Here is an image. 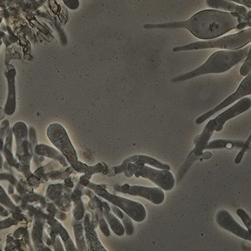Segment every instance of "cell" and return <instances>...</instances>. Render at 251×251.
Returning <instances> with one entry per match:
<instances>
[{"mask_svg": "<svg viewBox=\"0 0 251 251\" xmlns=\"http://www.w3.org/2000/svg\"><path fill=\"white\" fill-rule=\"evenodd\" d=\"M251 135H250L248 139L246 141V145H245V147L243 149L241 150L240 151L239 153L237 154V157H236V159H235V164H238L242 162V159H243V157H244L245 154H246V152L250 149V144H251Z\"/></svg>", "mask_w": 251, "mask_h": 251, "instance_id": "34", "label": "cell"}, {"mask_svg": "<svg viewBox=\"0 0 251 251\" xmlns=\"http://www.w3.org/2000/svg\"><path fill=\"white\" fill-rule=\"evenodd\" d=\"M216 220L219 226H221L224 229L227 230L240 238L251 242L250 232L238 224L229 211L225 209L220 210L216 214Z\"/></svg>", "mask_w": 251, "mask_h": 251, "instance_id": "9", "label": "cell"}, {"mask_svg": "<svg viewBox=\"0 0 251 251\" xmlns=\"http://www.w3.org/2000/svg\"><path fill=\"white\" fill-rule=\"evenodd\" d=\"M12 132L17 142L16 156L19 161V171L28 179L33 176L30 171V162L33 156L29 149L28 128L24 122L19 121L15 124Z\"/></svg>", "mask_w": 251, "mask_h": 251, "instance_id": "5", "label": "cell"}, {"mask_svg": "<svg viewBox=\"0 0 251 251\" xmlns=\"http://www.w3.org/2000/svg\"><path fill=\"white\" fill-rule=\"evenodd\" d=\"M250 47L251 46L247 45L238 50H218L213 53L209 57L208 59L198 69L173 77L171 80V82L177 83L206 74H223L247 58L249 52Z\"/></svg>", "mask_w": 251, "mask_h": 251, "instance_id": "2", "label": "cell"}, {"mask_svg": "<svg viewBox=\"0 0 251 251\" xmlns=\"http://www.w3.org/2000/svg\"><path fill=\"white\" fill-rule=\"evenodd\" d=\"M85 186L78 184L74 192L72 193V201L74 202V219L76 221H82L85 214V207L81 196L83 195Z\"/></svg>", "mask_w": 251, "mask_h": 251, "instance_id": "21", "label": "cell"}, {"mask_svg": "<svg viewBox=\"0 0 251 251\" xmlns=\"http://www.w3.org/2000/svg\"><path fill=\"white\" fill-rule=\"evenodd\" d=\"M246 145V141H240V140H225L217 139L209 142L205 150H216V149H243Z\"/></svg>", "mask_w": 251, "mask_h": 251, "instance_id": "24", "label": "cell"}, {"mask_svg": "<svg viewBox=\"0 0 251 251\" xmlns=\"http://www.w3.org/2000/svg\"><path fill=\"white\" fill-rule=\"evenodd\" d=\"M1 22H2V18H0V24H1Z\"/></svg>", "mask_w": 251, "mask_h": 251, "instance_id": "44", "label": "cell"}, {"mask_svg": "<svg viewBox=\"0 0 251 251\" xmlns=\"http://www.w3.org/2000/svg\"><path fill=\"white\" fill-rule=\"evenodd\" d=\"M9 129V121L5 120L0 126V169H2V164H3L2 151H3V147H4L5 138H6V136H7Z\"/></svg>", "mask_w": 251, "mask_h": 251, "instance_id": "29", "label": "cell"}, {"mask_svg": "<svg viewBox=\"0 0 251 251\" xmlns=\"http://www.w3.org/2000/svg\"><path fill=\"white\" fill-rule=\"evenodd\" d=\"M206 3L209 7L213 9L223 10L224 12L230 13H237L238 15V22H247L251 25V20L248 17V10L242 5L237 4L229 0H206Z\"/></svg>", "mask_w": 251, "mask_h": 251, "instance_id": "12", "label": "cell"}, {"mask_svg": "<svg viewBox=\"0 0 251 251\" xmlns=\"http://www.w3.org/2000/svg\"><path fill=\"white\" fill-rule=\"evenodd\" d=\"M250 73H251V45L250 47L249 52L246 58L244 64H242V68L240 69L241 76H247Z\"/></svg>", "mask_w": 251, "mask_h": 251, "instance_id": "32", "label": "cell"}, {"mask_svg": "<svg viewBox=\"0 0 251 251\" xmlns=\"http://www.w3.org/2000/svg\"><path fill=\"white\" fill-rule=\"evenodd\" d=\"M0 216H2V217H7V216H9V211L6 210L1 205H0Z\"/></svg>", "mask_w": 251, "mask_h": 251, "instance_id": "40", "label": "cell"}, {"mask_svg": "<svg viewBox=\"0 0 251 251\" xmlns=\"http://www.w3.org/2000/svg\"><path fill=\"white\" fill-rule=\"evenodd\" d=\"M2 42L5 43V45L7 46V47L12 43V40H11V38H10L9 36L7 35L6 33H5V35L2 37Z\"/></svg>", "mask_w": 251, "mask_h": 251, "instance_id": "41", "label": "cell"}, {"mask_svg": "<svg viewBox=\"0 0 251 251\" xmlns=\"http://www.w3.org/2000/svg\"><path fill=\"white\" fill-rule=\"evenodd\" d=\"M76 173H81L87 178L88 180H90L94 174H98L101 173L103 175H107L109 169L107 164L104 162H100L99 164H95L94 166H89L87 164H84L82 162L80 161L78 165L75 169Z\"/></svg>", "mask_w": 251, "mask_h": 251, "instance_id": "23", "label": "cell"}, {"mask_svg": "<svg viewBox=\"0 0 251 251\" xmlns=\"http://www.w3.org/2000/svg\"><path fill=\"white\" fill-rule=\"evenodd\" d=\"M84 231L87 244L88 251H107L101 244L100 238L95 232L96 226L91 222V217L89 212L85 214L83 219Z\"/></svg>", "mask_w": 251, "mask_h": 251, "instance_id": "16", "label": "cell"}, {"mask_svg": "<svg viewBox=\"0 0 251 251\" xmlns=\"http://www.w3.org/2000/svg\"><path fill=\"white\" fill-rule=\"evenodd\" d=\"M84 194L90 199V201L87 205L88 207L93 209L97 213L98 218H99V227L101 232L103 233L105 237H110L111 232H110L109 227L102 214V199L89 188L84 190Z\"/></svg>", "mask_w": 251, "mask_h": 251, "instance_id": "15", "label": "cell"}, {"mask_svg": "<svg viewBox=\"0 0 251 251\" xmlns=\"http://www.w3.org/2000/svg\"><path fill=\"white\" fill-rule=\"evenodd\" d=\"M114 190L117 193L126 194L131 196L142 197L155 205L163 203L165 199L164 190L159 187H146L139 185H129L128 184H116Z\"/></svg>", "mask_w": 251, "mask_h": 251, "instance_id": "7", "label": "cell"}, {"mask_svg": "<svg viewBox=\"0 0 251 251\" xmlns=\"http://www.w3.org/2000/svg\"><path fill=\"white\" fill-rule=\"evenodd\" d=\"M35 153L40 156L48 157L49 159H54L59 162L60 165L64 168H68L69 164L66 158L59 151H57L53 147L48 145L38 144L35 147Z\"/></svg>", "mask_w": 251, "mask_h": 251, "instance_id": "20", "label": "cell"}, {"mask_svg": "<svg viewBox=\"0 0 251 251\" xmlns=\"http://www.w3.org/2000/svg\"><path fill=\"white\" fill-rule=\"evenodd\" d=\"M237 216H239L242 222L244 224L245 226L247 227V231L250 232L251 235V219L248 214L243 210V209L239 208L237 210Z\"/></svg>", "mask_w": 251, "mask_h": 251, "instance_id": "33", "label": "cell"}, {"mask_svg": "<svg viewBox=\"0 0 251 251\" xmlns=\"http://www.w3.org/2000/svg\"><path fill=\"white\" fill-rule=\"evenodd\" d=\"M251 95V73H250L247 76H245L242 83L240 84L237 90L232 95L226 98L223 102H221L217 107H215L211 111H209V112H206L202 116H199V118L197 119L196 121H195V123L197 125H201V124L203 123L204 121H206L207 119L213 116L214 114L220 112V111L232 104L237 100H241L242 98L247 97V95Z\"/></svg>", "mask_w": 251, "mask_h": 251, "instance_id": "8", "label": "cell"}, {"mask_svg": "<svg viewBox=\"0 0 251 251\" xmlns=\"http://www.w3.org/2000/svg\"><path fill=\"white\" fill-rule=\"evenodd\" d=\"M12 141H13V132L12 128H10L5 138L4 147L2 151V154L6 158V161L10 166L16 168L17 171L20 170L19 161L13 156L12 154Z\"/></svg>", "mask_w": 251, "mask_h": 251, "instance_id": "25", "label": "cell"}, {"mask_svg": "<svg viewBox=\"0 0 251 251\" xmlns=\"http://www.w3.org/2000/svg\"><path fill=\"white\" fill-rule=\"evenodd\" d=\"M47 222L50 227H48V232L50 235L51 242H54L57 236L61 237L62 241L64 242L65 250L68 251H78L77 247H75L73 240L69 236V232L62 226L59 221L55 220V217L50 216L49 214L47 215Z\"/></svg>", "mask_w": 251, "mask_h": 251, "instance_id": "13", "label": "cell"}, {"mask_svg": "<svg viewBox=\"0 0 251 251\" xmlns=\"http://www.w3.org/2000/svg\"><path fill=\"white\" fill-rule=\"evenodd\" d=\"M52 247H54L55 251H64V247L62 246L61 242H60V238L58 236L53 242Z\"/></svg>", "mask_w": 251, "mask_h": 251, "instance_id": "39", "label": "cell"}, {"mask_svg": "<svg viewBox=\"0 0 251 251\" xmlns=\"http://www.w3.org/2000/svg\"><path fill=\"white\" fill-rule=\"evenodd\" d=\"M47 210H48V214L50 216L55 217V218L60 220V221H65L67 218L66 214L64 213V211H61L60 209L57 208L54 203H47Z\"/></svg>", "mask_w": 251, "mask_h": 251, "instance_id": "31", "label": "cell"}, {"mask_svg": "<svg viewBox=\"0 0 251 251\" xmlns=\"http://www.w3.org/2000/svg\"><path fill=\"white\" fill-rule=\"evenodd\" d=\"M75 172L74 168L72 166H69L67 168L66 170H55L49 172V173H45L44 178H43V182L48 181V179H52V180H59V179H66L69 177V176L73 174Z\"/></svg>", "mask_w": 251, "mask_h": 251, "instance_id": "28", "label": "cell"}, {"mask_svg": "<svg viewBox=\"0 0 251 251\" xmlns=\"http://www.w3.org/2000/svg\"><path fill=\"white\" fill-rule=\"evenodd\" d=\"M47 221V215L43 211H38L36 214L35 221L33 225L32 238L36 250L38 251H50L43 243V228Z\"/></svg>", "mask_w": 251, "mask_h": 251, "instance_id": "17", "label": "cell"}, {"mask_svg": "<svg viewBox=\"0 0 251 251\" xmlns=\"http://www.w3.org/2000/svg\"><path fill=\"white\" fill-rule=\"evenodd\" d=\"M229 1H232L237 4L242 5L245 7H248L251 9V0H229Z\"/></svg>", "mask_w": 251, "mask_h": 251, "instance_id": "38", "label": "cell"}, {"mask_svg": "<svg viewBox=\"0 0 251 251\" xmlns=\"http://www.w3.org/2000/svg\"><path fill=\"white\" fill-rule=\"evenodd\" d=\"M5 76L7 78V99L4 107V113L7 116H12L16 112L17 107V92H16V75L17 71L12 64L7 66V70L4 73Z\"/></svg>", "mask_w": 251, "mask_h": 251, "instance_id": "14", "label": "cell"}, {"mask_svg": "<svg viewBox=\"0 0 251 251\" xmlns=\"http://www.w3.org/2000/svg\"><path fill=\"white\" fill-rule=\"evenodd\" d=\"M251 43V28L240 31L235 34L225 36L212 40L201 41L173 48L174 52L186 50H202L217 48L221 50H234L244 48Z\"/></svg>", "mask_w": 251, "mask_h": 251, "instance_id": "4", "label": "cell"}, {"mask_svg": "<svg viewBox=\"0 0 251 251\" xmlns=\"http://www.w3.org/2000/svg\"><path fill=\"white\" fill-rule=\"evenodd\" d=\"M0 204H2V206L7 207L13 214L18 212V210H17L18 207L13 203L12 199H10L9 196L6 194L5 190L1 187V185H0Z\"/></svg>", "mask_w": 251, "mask_h": 251, "instance_id": "30", "label": "cell"}, {"mask_svg": "<svg viewBox=\"0 0 251 251\" xmlns=\"http://www.w3.org/2000/svg\"><path fill=\"white\" fill-rule=\"evenodd\" d=\"M64 185H66L67 187L70 188V189H73V188L74 187V182L72 181L71 178H66Z\"/></svg>", "mask_w": 251, "mask_h": 251, "instance_id": "42", "label": "cell"}, {"mask_svg": "<svg viewBox=\"0 0 251 251\" xmlns=\"http://www.w3.org/2000/svg\"><path fill=\"white\" fill-rule=\"evenodd\" d=\"M72 190L65 185H51L47 190V197L61 211L66 212L72 207Z\"/></svg>", "mask_w": 251, "mask_h": 251, "instance_id": "10", "label": "cell"}, {"mask_svg": "<svg viewBox=\"0 0 251 251\" xmlns=\"http://www.w3.org/2000/svg\"><path fill=\"white\" fill-rule=\"evenodd\" d=\"M251 107V100L250 98L244 97L238 100L233 106L226 110L225 112L220 114L217 117L214 119L216 124V132H221L223 129L225 124L231 119L239 116L241 114L247 112Z\"/></svg>", "mask_w": 251, "mask_h": 251, "instance_id": "11", "label": "cell"}, {"mask_svg": "<svg viewBox=\"0 0 251 251\" xmlns=\"http://www.w3.org/2000/svg\"><path fill=\"white\" fill-rule=\"evenodd\" d=\"M47 135L50 142L64 154L70 166L75 170L80 161L66 129L60 124H51L48 128Z\"/></svg>", "mask_w": 251, "mask_h": 251, "instance_id": "6", "label": "cell"}, {"mask_svg": "<svg viewBox=\"0 0 251 251\" xmlns=\"http://www.w3.org/2000/svg\"><path fill=\"white\" fill-rule=\"evenodd\" d=\"M64 4L69 7V9L76 10L80 6V2L78 0H62Z\"/></svg>", "mask_w": 251, "mask_h": 251, "instance_id": "36", "label": "cell"}, {"mask_svg": "<svg viewBox=\"0 0 251 251\" xmlns=\"http://www.w3.org/2000/svg\"><path fill=\"white\" fill-rule=\"evenodd\" d=\"M102 214L109 225L110 228L112 230V232L118 237L124 236L126 233L124 225L121 223L120 219L113 213L111 206L107 201L102 200Z\"/></svg>", "mask_w": 251, "mask_h": 251, "instance_id": "19", "label": "cell"}, {"mask_svg": "<svg viewBox=\"0 0 251 251\" xmlns=\"http://www.w3.org/2000/svg\"><path fill=\"white\" fill-rule=\"evenodd\" d=\"M212 157V154L211 152H203L201 155H198L194 151H191L189 155H188L187 159L185 160V163L183 164L180 170L176 174V183H180V180H182L183 177L185 176V174L187 173L190 167L192 166L193 164L197 160H205V159H211Z\"/></svg>", "mask_w": 251, "mask_h": 251, "instance_id": "22", "label": "cell"}, {"mask_svg": "<svg viewBox=\"0 0 251 251\" xmlns=\"http://www.w3.org/2000/svg\"><path fill=\"white\" fill-rule=\"evenodd\" d=\"M237 17L230 12L217 9L202 10L184 22L162 24H146L145 29L185 28L201 40H212L233 30L238 25Z\"/></svg>", "mask_w": 251, "mask_h": 251, "instance_id": "1", "label": "cell"}, {"mask_svg": "<svg viewBox=\"0 0 251 251\" xmlns=\"http://www.w3.org/2000/svg\"><path fill=\"white\" fill-rule=\"evenodd\" d=\"M0 180H7L9 181L11 184L13 185H16L17 184V180L11 174H7V173H2L0 174Z\"/></svg>", "mask_w": 251, "mask_h": 251, "instance_id": "37", "label": "cell"}, {"mask_svg": "<svg viewBox=\"0 0 251 251\" xmlns=\"http://www.w3.org/2000/svg\"><path fill=\"white\" fill-rule=\"evenodd\" d=\"M17 220L15 217H10L7 218L6 221H0V229H4L7 227H11L12 225L17 224Z\"/></svg>", "mask_w": 251, "mask_h": 251, "instance_id": "35", "label": "cell"}, {"mask_svg": "<svg viewBox=\"0 0 251 251\" xmlns=\"http://www.w3.org/2000/svg\"><path fill=\"white\" fill-rule=\"evenodd\" d=\"M215 128H216V124L213 120H211L208 123L206 124L203 131L201 134L197 136L196 138L194 140L195 147L194 148V151L198 155H201L203 153L204 151L206 149V147L210 142L211 136L215 132Z\"/></svg>", "mask_w": 251, "mask_h": 251, "instance_id": "18", "label": "cell"}, {"mask_svg": "<svg viewBox=\"0 0 251 251\" xmlns=\"http://www.w3.org/2000/svg\"><path fill=\"white\" fill-rule=\"evenodd\" d=\"M79 184L83 185L85 188H89L101 199H105L114 206L119 207L125 213L127 214L133 221L140 223L147 218V211L142 204L130 199L112 195L107 191L106 185H97L95 183L91 182L90 180H88L84 175L81 176L80 178Z\"/></svg>", "mask_w": 251, "mask_h": 251, "instance_id": "3", "label": "cell"}, {"mask_svg": "<svg viewBox=\"0 0 251 251\" xmlns=\"http://www.w3.org/2000/svg\"><path fill=\"white\" fill-rule=\"evenodd\" d=\"M5 35V33L2 31L0 30V47L2 45V37Z\"/></svg>", "mask_w": 251, "mask_h": 251, "instance_id": "43", "label": "cell"}, {"mask_svg": "<svg viewBox=\"0 0 251 251\" xmlns=\"http://www.w3.org/2000/svg\"><path fill=\"white\" fill-rule=\"evenodd\" d=\"M72 225L74 227V235L76 240V247L78 251H88L87 244L84 236V225L81 221H76L75 219L73 220Z\"/></svg>", "mask_w": 251, "mask_h": 251, "instance_id": "26", "label": "cell"}, {"mask_svg": "<svg viewBox=\"0 0 251 251\" xmlns=\"http://www.w3.org/2000/svg\"><path fill=\"white\" fill-rule=\"evenodd\" d=\"M111 206L112 211H113V213L118 217L120 220H121V223L124 225L125 230H126V233L128 236L133 235L134 232V227H133V221L127 214L125 213L122 210L117 207V206H114L112 205Z\"/></svg>", "mask_w": 251, "mask_h": 251, "instance_id": "27", "label": "cell"}]
</instances>
